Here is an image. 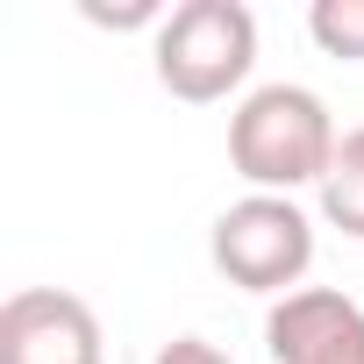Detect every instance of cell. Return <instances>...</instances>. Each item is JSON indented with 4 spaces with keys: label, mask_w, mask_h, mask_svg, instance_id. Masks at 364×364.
<instances>
[{
    "label": "cell",
    "mask_w": 364,
    "mask_h": 364,
    "mask_svg": "<svg viewBox=\"0 0 364 364\" xmlns=\"http://www.w3.org/2000/svg\"><path fill=\"white\" fill-rule=\"evenodd\" d=\"M336 114L314 86H257L243 93V107L229 114V164L236 178H250V193H300L321 186L336 164Z\"/></svg>",
    "instance_id": "1"
},
{
    "label": "cell",
    "mask_w": 364,
    "mask_h": 364,
    "mask_svg": "<svg viewBox=\"0 0 364 364\" xmlns=\"http://www.w3.org/2000/svg\"><path fill=\"white\" fill-rule=\"evenodd\" d=\"M150 58H157V86L171 100H193V107L229 100L257 65V15L243 0H178Z\"/></svg>",
    "instance_id": "2"
},
{
    "label": "cell",
    "mask_w": 364,
    "mask_h": 364,
    "mask_svg": "<svg viewBox=\"0 0 364 364\" xmlns=\"http://www.w3.org/2000/svg\"><path fill=\"white\" fill-rule=\"evenodd\" d=\"M208 257L229 286L286 300V293H300V279L314 264V215L293 193H243L215 215Z\"/></svg>",
    "instance_id": "3"
},
{
    "label": "cell",
    "mask_w": 364,
    "mask_h": 364,
    "mask_svg": "<svg viewBox=\"0 0 364 364\" xmlns=\"http://www.w3.org/2000/svg\"><path fill=\"white\" fill-rule=\"evenodd\" d=\"M0 364H107L100 314L65 286H22L0 300Z\"/></svg>",
    "instance_id": "4"
},
{
    "label": "cell",
    "mask_w": 364,
    "mask_h": 364,
    "mask_svg": "<svg viewBox=\"0 0 364 364\" xmlns=\"http://www.w3.org/2000/svg\"><path fill=\"white\" fill-rule=\"evenodd\" d=\"M272 364H364V307L336 286H300L264 314Z\"/></svg>",
    "instance_id": "5"
},
{
    "label": "cell",
    "mask_w": 364,
    "mask_h": 364,
    "mask_svg": "<svg viewBox=\"0 0 364 364\" xmlns=\"http://www.w3.org/2000/svg\"><path fill=\"white\" fill-rule=\"evenodd\" d=\"M314 193H321V222L343 229L350 243H364V129H343L336 164H328V178Z\"/></svg>",
    "instance_id": "6"
},
{
    "label": "cell",
    "mask_w": 364,
    "mask_h": 364,
    "mask_svg": "<svg viewBox=\"0 0 364 364\" xmlns=\"http://www.w3.org/2000/svg\"><path fill=\"white\" fill-rule=\"evenodd\" d=\"M307 36L328 58L364 65V0H314V8H307Z\"/></svg>",
    "instance_id": "7"
},
{
    "label": "cell",
    "mask_w": 364,
    "mask_h": 364,
    "mask_svg": "<svg viewBox=\"0 0 364 364\" xmlns=\"http://www.w3.org/2000/svg\"><path fill=\"white\" fill-rule=\"evenodd\" d=\"M79 15H86V22H100V29H143V22H150V29H164V15H171V8H157V0H129V8H107V0H86Z\"/></svg>",
    "instance_id": "8"
},
{
    "label": "cell",
    "mask_w": 364,
    "mask_h": 364,
    "mask_svg": "<svg viewBox=\"0 0 364 364\" xmlns=\"http://www.w3.org/2000/svg\"><path fill=\"white\" fill-rule=\"evenodd\" d=\"M150 364H236V357H229L222 343H208V336H171Z\"/></svg>",
    "instance_id": "9"
}]
</instances>
